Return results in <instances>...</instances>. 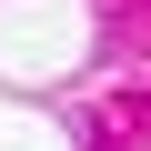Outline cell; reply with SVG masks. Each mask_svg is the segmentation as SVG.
Segmentation results:
<instances>
[]
</instances>
